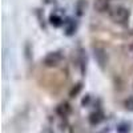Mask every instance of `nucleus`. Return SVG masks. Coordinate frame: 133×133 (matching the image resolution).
<instances>
[{
	"label": "nucleus",
	"instance_id": "obj_1",
	"mask_svg": "<svg viewBox=\"0 0 133 133\" xmlns=\"http://www.w3.org/2000/svg\"><path fill=\"white\" fill-rule=\"evenodd\" d=\"M109 16H110L113 23L124 25V24L128 23V20L130 17V12H129L128 8H125L123 5H117V7H113L109 11Z\"/></svg>",
	"mask_w": 133,
	"mask_h": 133
},
{
	"label": "nucleus",
	"instance_id": "obj_2",
	"mask_svg": "<svg viewBox=\"0 0 133 133\" xmlns=\"http://www.w3.org/2000/svg\"><path fill=\"white\" fill-rule=\"evenodd\" d=\"M63 60H64L63 52L53 51V52H49V53H47L45 56H44L43 64H44V66H47V68H53V66H57Z\"/></svg>",
	"mask_w": 133,
	"mask_h": 133
},
{
	"label": "nucleus",
	"instance_id": "obj_3",
	"mask_svg": "<svg viewBox=\"0 0 133 133\" xmlns=\"http://www.w3.org/2000/svg\"><path fill=\"white\" fill-rule=\"evenodd\" d=\"M104 120H105V115L103 113V110H100V109L93 110V112L89 113V116H88V121H89V124L93 125V127L101 124Z\"/></svg>",
	"mask_w": 133,
	"mask_h": 133
},
{
	"label": "nucleus",
	"instance_id": "obj_4",
	"mask_svg": "<svg viewBox=\"0 0 133 133\" xmlns=\"http://www.w3.org/2000/svg\"><path fill=\"white\" fill-rule=\"evenodd\" d=\"M93 52H95V59L97 60L98 65L101 66V68H104V66L107 65V63H108V56H107L105 51L103 48H100V47H95Z\"/></svg>",
	"mask_w": 133,
	"mask_h": 133
},
{
	"label": "nucleus",
	"instance_id": "obj_5",
	"mask_svg": "<svg viewBox=\"0 0 133 133\" xmlns=\"http://www.w3.org/2000/svg\"><path fill=\"white\" fill-rule=\"evenodd\" d=\"M71 112H72V107H71L69 103H66V101H64V103H61V104H59L56 107V113L61 118H66L71 115Z\"/></svg>",
	"mask_w": 133,
	"mask_h": 133
},
{
	"label": "nucleus",
	"instance_id": "obj_6",
	"mask_svg": "<svg viewBox=\"0 0 133 133\" xmlns=\"http://www.w3.org/2000/svg\"><path fill=\"white\" fill-rule=\"evenodd\" d=\"M64 27H65V32H66V35H68V36L73 35L75 31H76V24L73 23V20H71V19L64 21Z\"/></svg>",
	"mask_w": 133,
	"mask_h": 133
},
{
	"label": "nucleus",
	"instance_id": "obj_7",
	"mask_svg": "<svg viewBox=\"0 0 133 133\" xmlns=\"http://www.w3.org/2000/svg\"><path fill=\"white\" fill-rule=\"evenodd\" d=\"M116 130H117V133H130L132 125H130V123H127V121H124V123L117 124Z\"/></svg>",
	"mask_w": 133,
	"mask_h": 133
},
{
	"label": "nucleus",
	"instance_id": "obj_8",
	"mask_svg": "<svg viewBox=\"0 0 133 133\" xmlns=\"http://www.w3.org/2000/svg\"><path fill=\"white\" fill-rule=\"evenodd\" d=\"M49 20H51V24H53L55 27H60L63 24V19L57 15H51Z\"/></svg>",
	"mask_w": 133,
	"mask_h": 133
},
{
	"label": "nucleus",
	"instance_id": "obj_9",
	"mask_svg": "<svg viewBox=\"0 0 133 133\" xmlns=\"http://www.w3.org/2000/svg\"><path fill=\"white\" fill-rule=\"evenodd\" d=\"M124 108L128 110V112H133V96L124 100Z\"/></svg>",
	"mask_w": 133,
	"mask_h": 133
},
{
	"label": "nucleus",
	"instance_id": "obj_10",
	"mask_svg": "<svg viewBox=\"0 0 133 133\" xmlns=\"http://www.w3.org/2000/svg\"><path fill=\"white\" fill-rule=\"evenodd\" d=\"M81 88H83L81 83H79V84H76V87H73L72 89H71V92H69V96H71V97H76L77 95H79V92L81 91Z\"/></svg>",
	"mask_w": 133,
	"mask_h": 133
},
{
	"label": "nucleus",
	"instance_id": "obj_11",
	"mask_svg": "<svg viewBox=\"0 0 133 133\" xmlns=\"http://www.w3.org/2000/svg\"><path fill=\"white\" fill-rule=\"evenodd\" d=\"M105 7H108L107 0H97L96 2V8L100 11V12H103V11L105 9Z\"/></svg>",
	"mask_w": 133,
	"mask_h": 133
}]
</instances>
